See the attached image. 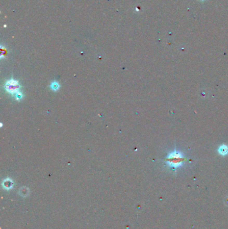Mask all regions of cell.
Here are the masks:
<instances>
[{
	"instance_id": "obj_2",
	"label": "cell",
	"mask_w": 228,
	"mask_h": 229,
	"mask_svg": "<svg viewBox=\"0 0 228 229\" xmlns=\"http://www.w3.org/2000/svg\"><path fill=\"white\" fill-rule=\"evenodd\" d=\"M5 88L8 92L12 94L13 95L19 92V85L17 81L15 80H10L5 83Z\"/></svg>"
},
{
	"instance_id": "obj_1",
	"label": "cell",
	"mask_w": 228,
	"mask_h": 229,
	"mask_svg": "<svg viewBox=\"0 0 228 229\" xmlns=\"http://www.w3.org/2000/svg\"><path fill=\"white\" fill-rule=\"evenodd\" d=\"M184 160L185 157L183 156V154L180 151L175 150L173 152H171L168 154L166 157V163L171 168L177 169L183 165Z\"/></svg>"
},
{
	"instance_id": "obj_3",
	"label": "cell",
	"mask_w": 228,
	"mask_h": 229,
	"mask_svg": "<svg viewBox=\"0 0 228 229\" xmlns=\"http://www.w3.org/2000/svg\"><path fill=\"white\" fill-rule=\"evenodd\" d=\"M217 151L220 155L225 156L228 154V147L225 145H222L217 149Z\"/></svg>"
},
{
	"instance_id": "obj_4",
	"label": "cell",
	"mask_w": 228,
	"mask_h": 229,
	"mask_svg": "<svg viewBox=\"0 0 228 229\" xmlns=\"http://www.w3.org/2000/svg\"><path fill=\"white\" fill-rule=\"evenodd\" d=\"M50 88L54 91H57L60 88V85L58 82L54 81L50 85Z\"/></svg>"
}]
</instances>
